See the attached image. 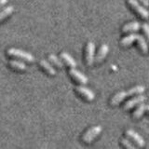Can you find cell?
<instances>
[{"label":"cell","mask_w":149,"mask_h":149,"mask_svg":"<svg viewBox=\"0 0 149 149\" xmlns=\"http://www.w3.org/2000/svg\"><path fill=\"white\" fill-rule=\"evenodd\" d=\"M102 130V128L101 127V126H94V127H92L91 128L88 130H87V132L84 133L83 135V141L84 143H91L93 140H94L98 135H99L101 133V132Z\"/></svg>","instance_id":"cell-1"},{"label":"cell","mask_w":149,"mask_h":149,"mask_svg":"<svg viewBox=\"0 0 149 149\" xmlns=\"http://www.w3.org/2000/svg\"><path fill=\"white\" fill-rule=\"evenodd\" d=\"M8 54L10 56H14V57L22 58L23 60L27 61L29 63H33L35 61V57L31 53L27 52V51L18 49H9L8 50Z\"/></svg>","instance_id":"cell-2"},{"label":"cell","mask_w":149,"mask_h":149,"mask_svg":"<svg viewBox=\"0 0 149 149\" xmlns=\"http://www.w3.org/2000/svg\"><path fill=\"white\" fill-rule=\"evenodd\" d=\"M128 2L130 5V7L133 8V10L136 11L142 18L147 19L149 17L148 10L146 8H143L142 5L137 1V0H128Z\"/></svg>","instance_id":"cell-3"},{"label":"cell","mask_w":149,"mask_h":149,"mask_svg":"<svg viewBox=\"0 0 149 149\" xmlns=\"http://www.w3.org/2000/svg\"><path fill=\"white\" fill-rule=\"evenodd\" d=\"M94 54H95V45L93 42H88L86 49V62L88 65H91L94 62Z\"/></svg>","instance_id":"cell-4"},{"label":"cell","mask_w":149,"mask_h":149,"mask_svg":"<svg viewBox=\"0 0 149 149\" xmlns=\"http://www.w3.org/2000/svg\"><path fill=\"white\" fill-rule=\"evenodd\" d=\"M69 74H70V76H71L72 77H74L79 83H81L82 85H85V84H87L88 81V77L85 76V74H84L83 73H81V72H79L78 70H77L76 68L70 69Z\"/></svg>","instance_id":"cell-5"},{"label":"cell","mask_w":149,"mask_h":149,"mask_svg":"<svg viewBox=\"0 0 149 149\" xmlns=\"http://www.w3.org/2000/svg\"><path fill=\"white\" fill-rule=\"evenodd\" d=\"M77 91L79 93V94H81L84 98H85L86 100L88 101H93L95 98V94L94 92L92 91H91L90 88H88L84 86H77L76 88Z\"/></svg>","instance_id":"cell-6"},{"label":"cell","mask_w":149,"mask_h":149,"mask_svg":"<svg viewBox=\"0 0 149 149\" xmlns=\"http://www.w3.org/2000/svg\"><path fill=\"white\" fill-rule=\"evenodd\" d=\"M126 134H127V136H129L130 139H132L133 141L138 144V146L140 147H143L144 146V140L143 139V137L140 135L139 133H137L136 132H134L133 130H126Z\"/></svg>","instance_id":"cell-7"},{"label":"cell","mask_w":149,"mask_h":149,"mask_svg":"<svg viewBox=\"0 0 149 149\" xmlns=\"http://www.w3.org/2000/svg\"><path fill=\"white\" fill-rule=\"evenodd\" d=\"M146 100V97L144 95H139V96L134 97V98H132V99H130V101H128L127 102H126L125 105H124V109L129 110L130 108H132V107H134L135 105L142 104V102H143Z\"/></svg>","instance_id":"cell-8"},{"label":"cell","mask_w":149,"mask_h":149,"mask_svg":"<svg viewBox=\"0 0 149 149\" xmlns=\"http://www.w3.org/2000/svg\"><path fill=\"white\" fill-rule=\"evenodd\" d=\"M108 51H109L108 45H107V44H102L101 46L99 51H98V53H97L96 59H95L96 62L97 63H101L102 61L106 57V55H107V53H108Z\"/></svg>","instance_id":"cell-9"},{"label":"cell","mask_w":149,"mask_h":149,"mask_svg":"<svg viewBox=\"0 0 149 149\" xmlns=\"http://www.w3.org/2000/svg\"><path fill=\"white\" fill-rule=\"evenodd\" d=\"M129 96L128 91H119L116 94L114 95V97L112 98L111 100V104L112 105H118V104H120L126 97Z\"/></svg>","instance_id":"cell-10"},{"label":"cell","mask_w":149,"mask_h":149,"mask_svg":"<svg viewBox=\"0 0 149 149\" xmlns=\"http://www.w3.org/2000/svg\"><path fill=\"white\" fill-rule=\"evenodd\" d=\"M61 58H62L64 61V63L71 68H76L77 67V62L74 61V59L72 57V56L69 55L68 53L63 52L62 54H61Z\"/></svg>","instance_id":"cell-11"},{"label":"cell","mask_w":149,"mask_h":149,"mask_svg":"<svg viewBox=\"0 0 149 149\" xmlns=\"http://www.w3.org/2000/svg\"><path fill=\"white\" fill-rule=\"evenodd\" d=\"M140 28H141V24H140L138 22L135 21V22H132L128 23V24L124 25L122 31L124 33H127V32H136V31H138L140 29Z\"/></svg>","instance_id":"cell-12"},{"label":"cell","mask_w":149,"mask_h":149,"mask_svg":"<svg viewBox=\"0 0 149 149\" xmlns=\"http://www.w3.org/2000/svg\"><path fill=\"white\" fill-rule=\"evenodd\" d=\"M137 37H138V35L132 33V34H130V35H129L127 36H125L124 38L121 40V45H122L123 47H128L130 45H132L134 41L137 40Z\"/></svg>","instance_id":"cell-13"},{"label":"cell","mask_w":149,"mask_h":149,"mask_svg":"<svg viewBox=\"0 0 149 149\" xmlns=\"http://www.w3.org/2000/svg\"><path fill=\"white\" fill-rule=\"evenodd\" d=\"M39 63L49 74H51V76H55L56 74V70L52 67V65H51L49 62H47L46 60H41Z\"/></svg>","instance_id":"cell-14"},{"label":"cell","mask_w":149,"mask_h":149,"mask_svg":"<svg viewBox=\"0 0 149 149\" xmlns=\"http://www.w3.org/2000/svg\"><path fill=\"white\" fill-rule=\"evenodd\" d=\"M146 110V105L143 104V102H142V104H140L139 106L137 107V109L134 111V113H133V118H140L141 116L143 115L144 113V111Z\"/></svg>","instance_id":"cell-15"},{"label":"cell","mask_w":149,"mask_h":149,"mask_svg":"<svg viewBox=\"0 0 149 149\" xmlns=\"http://www.w3.org/2000/svg\"><path fill=\"white\" fill-rule=\"evenodd\" d=\"M137 41H138V44H139L140 49H142L143 52V53H147V51H148V45H147V43H146V39L143 38V36L138 35Z\"/></svg>","instance_id":"cell-16"},{"label":"cell","mask_w":149,"mask_h":149,"mask_svg":"<svg viewBox=\"0 0 149 149\" xmlns=\"http://www.w3.org/2000/svg\"><path fill=\"white\" fill-rule=\"evenodd\" d=\"M13 11H14V7H12V6H8L7 8H4L2 10H0V21H2L3 19L8 17Z\"/></svg>","instance_id":"cell-17"},{"label":"cell","mask_w":149,"mask_h":149,"mask_svg":"<svg viewBox=\"0 0 149 149\" xmlns=\"http://www.w3.org/2000/svg\"><path fill=\"white\" fill-rule=\"evenodd\" d=\"M9 65L16 70H21V71H23V70L26 69V65L22 63V62H19V61H10L9 62Z\"/></svg>","instance_id":"cell-18"},{"label":"cell","mask_w":149,"mask_h":149,"mask_svg":"<svg viewBox=\"0 0 149 149\" xmlns=\"http://www.w3.org/2000/svg\"><path fill=\"white\" fill-rule=\"evenodd\" d=\"M144 87L143 86H135L132 88H130L128 91V94L129 95H132V94H139V93H143L144 91Z\"/></svg>","instance_id":"cell-19"},{"label":"cell","mask_w":149,"mask_h":149,"mask_svg":"<svg viewBox=\"0 0 149 149\" xmlns=\"http://www.w3.org/2000/svg\"><path fill=\"white\" fill-rule=\"evenodd\" d=\"M49 59L50 62H52L57 67H59V68H63V62H62V61H61L56 55H54V54H50V55L49 56Z\"/></svg>","instance_id":"cell-20"},{"label":"cell","mask_w":149,"mask_h":149,"mask_svg":"<svg viewBox=\"0 0 149 149\" xmlns=\"http://www.w3.org/2000/svg\"><path fill=\"white\" fill-rule=\"evenodd\" d=\"M121 143H122L123 146L125 147H127V148H135V146H133V144L130 143V142L127 139H122V140H121Z\"/></svg>","instance_id":"cell-21"},{"label":"cell","mask_w":149,"mask_h":149,"mask_svg":"<svg viewBox=\"0 0 149 149\" xmlns=\"http://www.w3.org/2000/svg\"><path fill=\"white\" fill-rule=\"evenodd\" d=\"M142 27H143V30L144 32V34H146V36H147L148 41H149V25L147 23H144V24L142 25Z\"/></svg>","instance_id":"cell-22"},{"label":"cell","mask_w":149,"mask_h":149,"mask_svg":"<svg viewBox=\"0 0 149 149\" xmlns=\"http://www.w3.org/2000/svg\"><path fill=\"white\" fill-rule=\"evenodd\" d=\"M146 7H149V0H140Z\"/></svg>","instance_id":"cell-23"},{"label":"cell","mask_w":149,"mask_h":149,"mask_svg":"<svg viewBox=\"0 0 149 149\" xmlns=\"http://www.w3.org/2000/svg\"><path fill=\"white\" fill-rule=\"evenodd\" d=\"M8 3V0H0V8H2Z\"/></svg>","instance_id":"cell-24"},{"label":"cell","mask_w":149,"mask_h":149,"mask_svg":"<svg viewBox=\"0 0 149 149\" xmlns=\"http://www.w3.org/2000/svg\"><path fill=\"white\" fill-rule=\"evenodd\" d=\"M146 109H147V110H148V112H149V105H147V106H146Z\"/></svg>","instance_id":"cell-25"}]
</instances>
